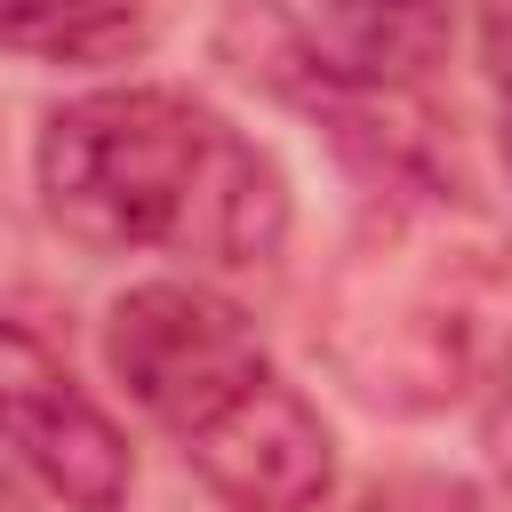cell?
I'll return each mask as SVG.
<instances>
[{
	"instance_id": "1",
	"label": "cell",
	"mask_w": 512,
	"mask_h": 512,
	"mask_svg": "<svg viewBox=\"0 0 512 512\" xmlns=\"http://www.w3.org/2000/svg\"><path fill=\"white\" fill-rule=\"evenodd\" d=\"M40 200L96 256L168 248L200 272H256L288 240V176L184 88H96L40 128Z\"/></svg>"
},
{
	"instance_id": "2",
	"label": "cell",
	"mask_w": 512,
	"mask_h": 512,
	"mask_svg": "<svg viewBox=\"0 0 512 512\" xmlns=\"http://www.w3.org/2000/svg\"><path fill=\"white\" fill-rule=\"evenodd\" d=\"M504 288H512L504 248L456 256V248L408 240L392 256H360L352 280H344L336 352L376 336V352L344 360L352 384L384 408H448L512 328Z\"/></svg>"
},
{
	"instance_id": "3",
	"label": "cell",
	"mask_w": 512,
	"mask_h": 512,
	"mask_svg": "<svg viewBox=\"0 0 512 512\" xmlns=\"http://www.w3.org/2000/svg\"><path fill=\"white\" fill-rule=\"evenodd\" d=\"M104 360L128 384V400L160 432H176V440L200 432L216 408H232L272 368L256 320L232 296L200 288V280H144V288H128L112 304V320H104Z\"/></svg>"
},
{
	"instance_id": "4",
	"label": "cell",
	"mask_w": 512,
	"mask_h": 512,
	"mask_svg": "<svg viewBox=\"0 0 512 512\" xmlns=\"http://www.w3.org/2000/svg\"><path fill=\"white\" fill-rule=\"evenodd\" d=\"M0 448L24 456V472L64 496L72 512H120L136 488L128 432L88 400V384L16 320H0Z\"/></svg>"
},
{
	"instance_id": "5",
	"label": "cell",
	"mask_w": 512,
	"mask_h": 512,
	"mask_svg": "<svg viewBox=\"0 0 512 512\" xmlns=\"http://www.w3.org/2000/svg\"><path fill=\"white\" fill-rule=\"evenodd\" d=\"M176 448L232 512H312L336 480V440L280 368H264L232 408H216Z\"/></svg>"
},
{
	"instance_id": "6",
	"label": "cell",
	"mask_w": 512,
	"mask_h": 512,
	"mask_svg": "<svg viewBox=\"0 0 512 512\" xmlns=\"http://www.w3.org/2000/svg\"><path fill=\"white\" fill-rule=\"evenodd\" d=\"M456 0H328V72L360 88H408L440 64Z\"/></svg>"
},
{
	"instance_id": "7",
	"label": "cell",
	"mask_w": 512,
	"mask_h": 512,
	"mask_svg": "<svg viewBox=\"0 0 512 512\" xmlns=\"http://www.w3.org/2000/svg\"><path fill=\"white\" fill-rule=\"evenodd\" d=\"M144 40L136 0H0V48L32 64H128Z\"/></svg>"
},
{
	"instance_id": "8",
	"label": "cell",
	"mask_w": 512,
	"mask_h": 512,
	"mask_svg": "<svg viewBox=\"0 0 512 512\" xmlns=\"http://www.w3.org/2000/svg\"><path fill=\"white\" fill-rule=\"evenodd\" d=\"M432 512H512V488H432Z\"/></svg>"
},
{
	"instance_id": "9",
	"label": "cell",
	"mask_w": 512,
	"mask_h": 512,
	"mask_svg": "<svg viewBox=\"0 0 512 512\" xmlns=\"http://www.w3.org/2000/svg\"><path fill=\"white\" fill-rule=\"evenodd\" d=\"M496 88H504V168H512V72H496Z\"/></svg>"
},
{
	"instance_id": "10",
	"label": "cell",
	"mask_w": 512,
	"mask_h": 512,
	"mask_svg": "<svg viewBox=\"0 0 512 512\" xmlns=\"http://www.w3.org/2000/svg\"><path fill=\"white\" fill-rule=\"evenodd\" d=\"M0 512H32V504H24V488H16L8 472H0Z\"/></svg>"
}]
</instances>
